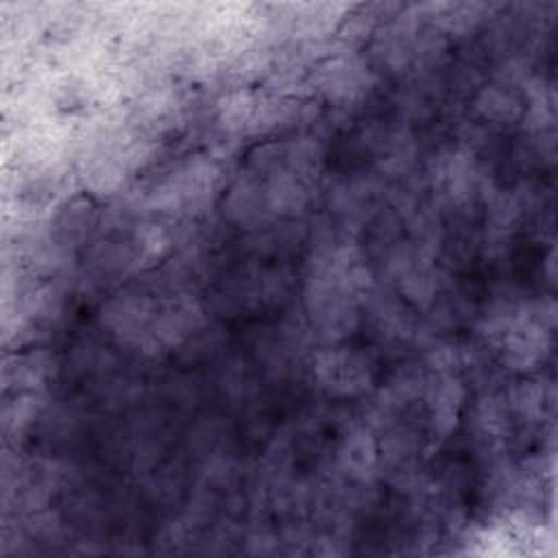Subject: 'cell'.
<instances>
[{"instance_id": "6da1fadb", "label": "cell", "mask_w": 558, "mask_h": 558, "mask_svg": "<svg viewBox=\"0 0 558 558\" xmlns=\"http://www.w3.org/2000/svg\"><path fill=\"white\" fill-rule=\"evenodd\" d=\"M320 381L329 392L355 395L368 386V371L364 360L353 353H331L320 364Z\"/></svg>"}]
</instances>
